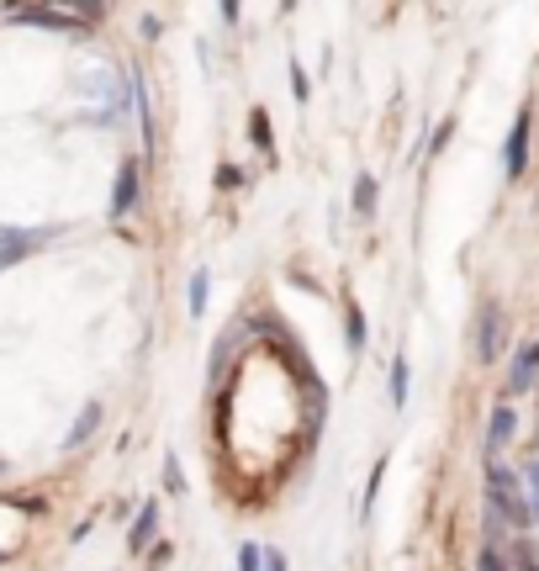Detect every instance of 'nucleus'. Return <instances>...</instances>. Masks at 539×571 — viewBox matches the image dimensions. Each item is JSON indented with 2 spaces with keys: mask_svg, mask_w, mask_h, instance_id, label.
I'll return each mask as SVG.
<instances>
[{
  "mask_svg": "<svg viewBox=\"0 0 539 571\" xmlns=\"http://www.w3.org/2000/svg\"><path fill=\"white\" fill-rule=\"evenodd\" d=\"M487 503H492L497 519H508V524H518V529H529V524H534L529 497H524V487H518V476H513V471H503L497 460L487 466Z\"/></svg>",
  "mask_w": 539,
  "mask_h": 571,
  "instance_id": "1",
  "label": "nucleus"
},
{
  "mask_svg": "<svg viewBox=\"0 0 539 571\" xmlns=\"http://www.w3.org/2000/svg\"><path fill=\"white\" fill-rule=\"evenodd\" d=\"M64 228H0V270L32 260L37 249L48 244V238H59Z\"/></svg>",
  "mask_w": 539,
  "mask_h": 571,
  "instance_id": "2",
  "label": "nucleus"
},
{
  "mask_svg": "<svg viewBox=\"0 0 539 571\" xmlns=\"http://www.w3.org/2000/svg\"><path fill=\"white\" fill-rule=\"evenodd\" d=\"M497 349H503V307H497V302H481V307H476V360L492 365Z\"/></svg>",
  "mask_w": 539,
  "mask_h": 571,
  "instance_id": "3",
  "label": "nucleus"
},
{
  "mask_svg": "<svg viewBox=\"0 0 539 571\" xmlns=\"http://www.w3.org/2000/svg\"><path fill=\"white\" fill-rule=\"evenodd\" d=\"M138 191H143V170H138V159H122V170H117V180H111V217H122L127 212H138Z\"/></svg>",
  "mask_w": 539,
  "mask_h": 571,
  "instance_id": "4",
  "label": "nucleus"
},
{
  "mask_svg": "<svg viewBox=\"0 0 539 571\" xmlns=\"http://www.w3.org/2000/svg\"><path fill=\"white\" fill-rule=\"evenodd\" d=\"M524 164H529V112H518L513 133H508V149H503V175L518 180V175H524Z\"/></svg>",
  "mask_w": 539,
  "mask_h": 571,
  "instance_id": "5",
  "label": "nucleus"
},
{
  "mask_svg": "<svg viewBox=\"0 0 539 571\" xmlns=\"http://www.w3.org/2000/svg\"><path fill=\"white\" fill-rule=\"evenodd\" d=\"M101 418H106L101 402H85L80 418H74V423H69V434H64V455H74L80 445H90V439H96V429H101Z\"/></svg>",
  "mask_w": 539,
  "mask_h": 571,
  "instance_id": "6",
  "label": "nucleus"
},
{
  "mask_svg": "<svg viewBox=\"0 0 539 571\" xmlns=\"http://www.w3.org/2000/svg\"><path fill=\"white\" fill-rule=\"evenodd\" d=\"M539 381V344H524L513 355V376H508V392L518 397V392H529V386Z\"/></svg>",
  "mask_w": 539,
  "mask_h": 571,
  "instance_id": "7",
  "label": "nucleus"
},
{
  "mask_svg": "<svg viewBox=\"0 0 539 571\" xmlns=\"http://www.w3.org/2000/svg\"><path fill=\"white\" fill-rule=\"evenodd\" d=\"M16 16L32 22V27H48V32H74V27H80V11H53V6H27Z\"/></svg>",
  "mask_w": 539,
  "mask_h": 571,
  "instance_id": "8",
  "label": "nucleus"
},
{
  "mask_svg": "<svg viewBox=\"0 0 539 571\" xmlns=\"http://www.w3.org/2000/svg\"><path fill=\"white\" fill-rule=\"evenodd\" d=\"M154 529H159V503H143V508H138V519H133V529H127V550L138 556V550L154 540Z\"/></svg>",
  "mask_w": 539,
  "mask_h": 571,
  "instance_id": "9",
  "label": "nucleus"
},
{
  "mask_svg": "<svg viewBox=\"0 0 539 571\" xmlns=\"http://www.w3.org/2000/svg\"><path fill=\"white\" fill-rule=\"evenodd\" d=\"M513 434H518V413H513V408H508V402H503V408H497V413H492V429H487V450L497 455V450H503V445H508V439H513Z\"/></svg>",
  "mask_w": 539,
  "mask_h": 571,
  "instance_id": "10",
  "label": "nucleus"
},
{
  "mask_svg": "<svg viewBox=\"0 0 539 571\" xmlns=\"http://www.w3.org/2000/svg\"><path fill=\"white\" fill-rule=\"evenodd\" d=\"M344 344H349V355L365 349V312L355 302H344Z\"/></svg>",
  "mask_w": 539,
  "mask_h": 571,
  "instance_id": "11",
  "label": "nucleus"
},
{
  "mask_svg": "<svg viewBox=\"0 0 539 571\" xmlns=\"http://www.w3.org/2000/svg\"><path fill=\"white\" fill-rule=\"evenodd\" d=\"M207 291H212V275H207V265H201V270H191V297H185L196 323H201V312H207Z\"/></svg>",
  "mask_w": 539,
  "mask_h": 571,
  "instance_id": "12",
  "label": "nucleus"
},
{
  "mask_svg": "<svg viewBox=\"0 0 539 571\" xmlns=\"http://www.w3.org/2000/svg\"><path fill=\"white\" fill-rule=\"evenodd\" d=\"M376 201H381L376 175H355V212H360V217H370V212H376Z\"/></svg>",
  "mask_w": 539,
  "mask_h": 571,
  "instance_id": "13",
  "label": "nucleus"
},
{
  "mask_svg": "<svg viewBox=\"0 0 539 571\" xmlns=\"http://www.w3.org/2000/svg\"><path fill=\"white\" fill-rule=\"evenodd\" d=\"M386 482V460H376V471H370V482H365V503H360V519H370L376 513V492Z\"/></svg>",
  "mask_w": 539,
  "mask_h": 571,
  "instance_id": "14",
  "label": "nucleus"
},
{
  "mask_svg": "<svg viewBox=\"0 0 539 571\" xmlns=\"http://www.w3.org/2000/svg\"><path fill=\"white\" fill-rule=\"evenodd\" d=\"M392 408H407V355L392 360Z\"/></svg>",
  "mask_w": 539,
  "mask_h": 571,
  "instance_id": "15",
  "label": "nucleus"
},
{
  "mask_svg": "<svg viewBox=\"0 0 539 571\" xmlns=\"http://www.w3.org/2000/svg\"><path fill=\"white\" fill-rule=\"evenodd\" d=\"M249 138L259 143V154H275V143H270V117H265V112L249 117Z\"/></svg>",
  "mask_w": 539,
  "mask_h": 571,
  "instance_id": "16",
  "label": "nucleus"
},
{
  "mask_svg": "<svg viewBox=\"0 0 539 571\" xmlns=\"http://www.w3.org/2000/svg\"><path fill=\"white\" fill-rule=\"evenodd\" d=\"M238 571H265V545H254V540L238 545Z\"/></svg>",
  "mask_w": 539,
  "mask_h": 571,
  "instance_id": "17",
  "label": "nucleus"
},
{
  "mask_svg": "<svg viewBox=\"0 0 539 571\" xmlns=\"http://www.w3.org/2000/svg\"><path fill=\"white\" fill-rule=\"evenodd\" d=\"M513 566H518V571H539V550H534V540H518V545H513Z\"/></svg>",
  "mask_w": 539,
  "mask_h": 571,
  "instance_id": "18",
  "label": "nucleus"
},
{
  "mask_svg": "<svg viewBox=\"0 0 539 571\" xmlns=\"http://www.w3.org/2000/svg\"><path fill=\"white\" fill-rule=\"evenodd\" d=\"M518 482H529V513L539 519V460H524V476Z\"/></svg>",
  "mask_w": 539,
  "mask_h": 571,
  "instance_id": "19",
  "label": "nucleus"
},
{
  "mask_svg": "<svg viewBox=\"0 0 539 571\" xmlns=\"http://www.w3.org/2000/svg\"><path fill=\"white\" fill-rule=\"evenodd\" d=\"M164 487H170L175 497H185V471H180L175 455H164Z\"/></svg>",
  "mask_w": 539,
  "mask_h": 571,
  "instance_id": "20",
  "label": "nucleus"
},
{
  "mask_svg": "<svg viewBox=\"0 0 539 571\" xmlns=\"http://www.w3.org/2000/svg\"><path fill=\"white\" fill-rule=\"evenodd\" d=\"M476 571H508V561L497 556V545H481V556H476Z\"/></svg>",
  "mask_w": 539,
  "mask_h": 571,
  "instance_id": "21",
  "label": "nucleus"
},
{
  "mask_svg": "<svg viewBox=\"0 0 539 571\" xmlns=\"http://www.w3.org/2000/svg\"><path fill=\"white\" fill-rule=\"evenodd\" d=\"M170 561H175V545H170V540H159V550H148V566H154V571L170 566Z\"/></svg>",
  "mask_w": 539,
  "mask_h": 571,
  "instance_id": "22",
  "label": "nucleus"
},
{
  "mask_svg": "<svg viewBox=\"0 0 539 571\" xmlns=\"http://www.w3.org/2000/svg\"><path fill=\"white\" fill-rule=\"evenodd\" d=\"M291 90H296V101H307V96H312V85L302 80V69H296V59H291Z\"/></svg>",
  "mask_w": 539,
  "mask_h": 571,
  "instance_id": "23",
  "label": "nucleus"
},
{
  "mask_svg": "<svg viewBox=\"0 0 539 571\" xmlns=\"http://www.w3.org/2000/svg\"><path fill=\"white\" fill-rule=\"evenodd\" d=\"M450 133H455V122H439V133H434V143H429V154H444V143H450Z\"/></svg>",
  "mask_w": 539,
  "mask_h": 571,
  "instance_id": "24",
  "label": "nucleus"
},
{
  "mask_svg": "<svg viewBox=\"0 0 539 571\" xmlns=\"http://www.w3.org/2000/svg\"><path fill=\"white\" fill-rule=\"evenodd\" d=\"M217 186H222V191H233V186H244V175H238V170H222V175H217Z\"/></svg>",
  "mask_w": 539,
  "mask_h": 571,
  "instance_id": "25",
  "label": "nucleus"
},
{
  "mask_svg": "<svg viewBox=\"0 0 539 571\" xmlns=\"http://www.w3.org/2000/svg\"><path fill=\"white\" fill-rule=\"evenodd\" d=\"M265 571H286V561L281 556H265Z\"/></svg>",
  "mask_w": 539,
  "mask_h": 571,
  "instance_id": "26",
  "label": "nucleus"
},
{
  "mask_svg": "<svg viewBox=\"0 0 539 571\" xmlns=\"http://www.w3.org/2000/svg\"><path fill=\"white\" fill-rule=\"evenodd\" d=\"M0 471H6V460H0Z\"/></svg>",
  "mask_w": 539,
  "mask_h": 571,
  "instance_id": "27",
  "label": "nucleus"
},
{
  "mask_svg": "<svg viewBox=\"0 0 539 571\" xmlns=\"http://www.w3.org/2000/svg\"><path fill=\"white\" fill-rule=\"evenodd\" d=\"M0 561H6V556H0Z\"/></svg>",
  "mask_w": 539,
  "mask_h": 571,
  "instance_id": "28",
  "label": "nucleus"
}]
</instances>
